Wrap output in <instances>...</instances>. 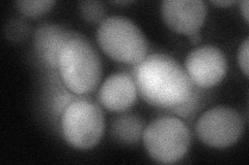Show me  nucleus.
<instances>
[{
    "mask_svg": "<svg viewBox=\"0 0 249 165\" xmlns=\"http://www.w3.org/2000/svg\"><path fill=\"white\" fill-rule=\"evenodd\" d=\"M240 9H241V14L243 15V18L245 19L246 23H248V22H249V17H248L249 2H248V0H244V1H241V3H240Z\"/></svg>",
    "mask_w": 249,
    "mask_h": 165,
    "instance_id": "dca6fc26",
    "label": "nucleus"
},
{
    "mask_svg": "<svg viewBox=\"0 0 249 165\" xmlns=\"http://www.w3.org/2000/svg\"><path fill=\"white\" fill-rule=\"evenodd\" d=\"M189 39H190V43H191L192 45H197V44L200 42L201 36H200L199 33H196V34L190 35V36H189Z\"/></svg>",
    "mask_w": 249,
    "mask_h": 165,
    "instance_id": "a211bd4d",
    "label": "nucleus"
},
{
    "mask_svg": "<svg viewBox=\"0 0 249 165\" xmlns=\"http://www.w3.org/2000/svg\"><path fill=\"white\" fill-rule=\"evenodd\" d=\"M105 119L102 109L89 99L70 102L61 115V132L67 143L79 150H89L102 138Z\"/></svg>",
    "mask_w": 249,
    "mask_h": 165,
    "instance_id": "39448f33",
    "label": "nucleus"
},
{
    "mask_svg": "<svg viewBox=\"0 0 249 165\" xmlns=\"http://www.w3.org/2000/svg\"><path fill=\"white\" fill-rule=\"evenodd\" d=\"M97 41L107 56L124 64H139L149 49L142 29L133 21L120 15L105 18L100 23Z\"/></svg>",
    "mask_w": 249,
    "mask_h": 165,
    "instance_id": "7ed1b4c3",
    "label": "nucleus"
},
{
    "mask_svg": "<svg viewBox=\"0 0 249 165\" xmlns=\"http://www.w3.org/2000/svg\"><path fill=\"white\" fill-rule=\"evenodd\" d=\"M73 31L56 24H41L35 32V46L38 57L51 68H56L62 46Z\"/></svg>",
    "mask_w": 249,
    "mask_h": 165,
    "instance_id": "9d476101",
    "label": "nucleus"
},
{
    "mask_svg": "<svg viewBox=\"0 0 249 165\" xmlns=\"http://www.w3.org/2000/svg\"><path fill=\"white\" fill-rule=\"evenodd\" d=\"M18 11L25 17L37 18L48 13L55 1L53 0H21L15 3Z\"/></svg>",
    "mask_w": 249,
    "mask_h": 165,
    "instance_id": "f8f14e48",
    "label": "nucleus"
},
{
    "mask_svg": "<svg viewBox=\"0 0 249 165\" xmlns=\"http://www.w3.org/2000/svg\"><path fill=\"white\" fill-rule=\"evenodd\" d=\"M143 130V121L132 115L116 118L111 125L112 136L124 144L137 143L142 138Z\"/></svg>",
    "mask_w": 249,
    "mask_h": 165,
    "instance_id": "9b49d317",
    "label": "nucleus"
},
{
    "mask_svg": "<svg viewBox=\"0 0 249 165\" xmlns=\"http://www.w3.org/2000/svg\"><path fill=\"white\" fill-rule=\"evenodd\" d=\"M57 68L62 82L78 95L96 90L102 77L99 54L87 38L74 31L59 53Z\"/></svg>",
    "mask_w": 249,
    "mask_h": 165,
    "instance_id": "f03ea898",
    "label": "nucleus"
},
{
    "mask_svg": "<svg viewBox=\"0 0 249 165\" xmlns=\"http://www.w3.org/2000/svg\"><path fill=\"white\" fill-rule=\"evenodd\" d=\"M29 28L26 23H23L21 21H14L7 25L6 34L7 37L13 41H20L21 38L25 37L28 33Z\"/></svg>",
    "mask_w": 249,
    "mask_h": 165,
    "instance_id": "4468645a",
    "label": "nucleus"
},
{
    "mask_svg": "<svg viewBox=\"0 0 249 165\" xmlns=\"http://www.w3.org/2000/svg\"><path fill=\"white\" fill-rule=\"evenodd\" d=\"M142 140L153 160L162 164H173L181 160L188 152L191 132L178 118L161 117L144 128Z\"/></svg>",
    "mask_w": 249,
    "mask_h": 165,
    "instance_id": "20e7f679",
    "label": "nucleus"
},
{
    "mask_svg": "<svg viewBox=\"0 0 249 165\" xmlns=\"http://www.w3.org/2000/svg\"><path fill=\"white\" fill-rule=\"evenodd\" d=\"M248 51H249V38L247 37L245 41L240 45L238 52V63L245 76H248Z\"/></svg>",
    "mask_w": 249,
    "mask_h": 165,
    "instance_id": "2eb2a0df",
    "label": "nucleus"
},
{
    "mask_svg": "<svg viewBox=\"0 0 249 165\" xmlns=\"http://www.w3.org/2000/svg\"><path fill=\"white\" fill-rule=\"evenodd\" d=\"M161 15L168 28L190 36L198 33L207 17V6L201 0H164Z\"/></svg>",
    "mask_w": 249,
    "mask_h": 165,
    "instance_id": "6e6552de",
    "label": "nucleus"
},
{
    "mask_svg": "<svg viewBox=\"0 0 249 165\" xmlns=\"http://www.w3.org/2000/svg\"><path fill=\"white\" fill-rule=\"evenodd\" d=\"M244 123L236 109L216 106L202 114L196 125V135L209 147L223 149L235 145L242 136Z\"/></svg>",
    "mask_w": 249,
    "mask_h": 165,
    "instance_id": "423d86ee",
    "label": "nucleus"
},
{
    "mask_svg": "<svg viewBox=\"0 0 249 165\" xmlns=\"http://www.w3.org/2000/svg\"><path fill=\"white\" fill-rule=\"evenodd\" d=\"M185 69L193 84L209 89L223 80L227 75L228 61L220 49L205 45L188 54L185 60Z\"/></svg>",
    "mask_w": 249,
    "mask_h": 165,
    "instance_id": "0eeeda50",
    "label": "nucleus"
},
{
    "mask_svg": "<svg viewBox=\"0 0 249 165\" xmlns=\"http://www.w3.org/2000/svg\"><path fill=\"white\" fill-rule=\"evenodd\" d=\"M134 78L124 73H118L106 78L99 91V100L111 112H124L134 105L137 98Z\"/></svg>",
    "mask_w": 249,
    "mask_h": 165,
    "instance_id": "1a4fd4ad",
    "label": "nucleus"
},
{
    "mask_svg": "<svg viewBox=\"0 0 249 165\" xmlns=\"http://www.w3.org/2000/svg\"><path fill=\"white\" fill-rule=\"evenodd\" d=\"M211 2L215 5H219V6H230L237 3V1H235V0H216V1L212 0Z\"/></svg>",
    "mask_w": 249,
    "mask_h": 165,
    "instance_id": "f3484780",
    "label": "nucleus"
},
{
    "mask_svg": "<svg viewBox=\"0 0 249 165\" xmlns=\"http://www.w3.org/2000/svg\"><path fill=\"white\" fill-rule=\"evenodd\" d=\"M79 11L82 18L89 23H101L104 20L105 6L101 1H82Z\"/></svg>",
    "mask_w": 249,
    "mask_h": 165,
    "instance_id": "ddd939ff",
    "label": "nucleus"
},
{
    "mask_svg": "<svg viewBox=\"0 0 249 165\" xmlns=\"http://www.w3.org/2000/svg\"><path fill=\"white\" fill-rule=\"evenodd\" d=\"M134 1H132V0H124V1H111V3L114 4H121V5H126V4H130V3H133Z\"/></svg>",
    "mask_w": 249,
    "mask_h": 165,
    "instance_id": "6ab92c4d",
    "label": "nucleus"
},
{
    "mask_svg": "<svg viewBox=\"0 0 249 165\" xmlns=\"http://www.w3.org/2000/svg\"><path fill=\"white\" fill-rule=\"evenodd\" d=\"M134 74L139 95L153 106L178 107L193 96L194 84L186 69L165 54L145 57L137 64Z\"/></svg>",
    "mask_w": 249,
    "mask_h": 165,
    "instance_id": "f257e3e1",
    "label": "nucleus"
}]
</instances>
